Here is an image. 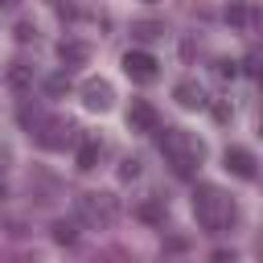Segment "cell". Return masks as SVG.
<instances>
[{"label":"cell","mask_w":263,"mask_h":263,"mask_svg":"<svg viewBox=\"0 0 263 263\" xmlns=\"http://www.w3.org/2000/svg\"><path fill=\"white\" fill-rule=\"evenodd\" d=\"M156 140H160V152H164V160L173 164V173L177 177H197V168H201V160H205V144L193 136V132H185V127H156Z\"/></svg>","instance_id":"cell-1"},{"label":"cell","mask_w":263,"mask_h":263,"mask_svg":"<svg viewBox=\"0 0 263 263\" xmlns=\"http://www.w3.org/2000/svg\"><path fill=\"white\" fill-rule=\"evenodd\" d=\"M193 214L201 222L205 234H226L238 222V205L230 193H222L218 185H197L193 189Z\"/></svg>","instance_id":"cell-2"},{"label":"cell","mask_w":263,"mask_h":263,"mask_svg":"<svg viewBox=\"0 0 263 263\" xmlns=\"http://www.w3.org/2000/svg\"><path fill=\"white\" fill-rule=\"evenodd\" d=\"M74 214H78V222H86V226H115V218H119V197L115 193H78L74 197Z\"/></svg>","instance_id":"cell-3"},{"label":"cell","mask_w":263,"mask_h":263,"mask_svg":"<svg viewBox=\"0 0 263 263\" xmlns=\"http://www.w3.org/2000/svg\"><path fill=\"white\" fill-rule=\"evenodd\" d=\"M33 140H37L41 148L58 152V148H66V144L74 140V123H70V119H58V115H45V123L33 132Z\"/></svg>","instance_id":"cell-4"},{"label":"cell","mask_w":263,"mask_h":263,"mask_svg":"<svg viewBox=\"0 0 263 263\" xmlns=\"http://www.w3.org/2000/svg\"><path fill=\"white\" fill-rule=\"evenodd\" d=\"M123 74H127L132 82H156L160 62H156L148 49H127V53H123Z\"/></svg>","instance_id":"cell-5"},{"label":"cell","mask_w":263,"mask_h":263,"mask_svg":"<svg viewBox=\"0 0 263 263\" xmlns=\"http://www.w3.org/2000/svg\"><path fill=\"white\" fill-rule=\"evenodd\" d=\"M222 164H226V173H234L238 181H255V173H259V160H255V152L251 148H226V156H222Z\"/></svg>","instance_id":"cell-6"},{"label":"cell","mask_w":263,"mask_h":263,"mask_svg":"<svg viewBox=\"0 0 263 263\" xmlns=\"http://www.w3.org/2000/svg\"><path fill=\"white\" fill-rule=\"evenodd\" d=\"M82 103H86L90 111H111V103H115L111 82H107V78H86V82H82Z\"/></svg>","instance_id":"cell-7"},{"label":"cell","mask_w":263,"mask_h":263,"mask_svg":"<svg viewBox=\"0 0 263 263\" xmlns=\"http://www.w3.org/2000/svg\"><path fill=\"white\" fill-rule=\"evenodd\" d=\"M127 123H132V132H156V127H160V115H156V107H152L148 99H132Z\"/></svg>","instance_id":"cell-8"},{"label":"cell","mask_w":263,"mask_h":263,"mask_svg":"<svg viewBox=\"0 0 263 263\" xmlns=\"http://www.w3.org/2000/svg\"><path fill=\"white\" fill-rule=\"evenodd\" d=\"M173 99H177L185 111H197V107H205V103H210V99H205V86H201V82H193V78L177 82V86H173Z\"/></svg>","instance_id":"cell-9"},{"label":"cell","mask_w":263,"mask_h":263,"mask_svg":"<svg viewBox=\"0 0 263 263\" xmlns=\"http://www.w3.org/2000/svg\"><path fill=\"white\" fill-rule=\"evenodd\" d=\"M255 16H259V12H255L251 0H230V4H226V21H230L234 29H251Z\"/></svg>","instance_id":"cell-10"},{"label":"cell","mask_w":263,"mask_h":263,"mask_svg":"<svg viewBox=\"0 0 263 263\" xmlns=\"http://www.w3.org/2000/svg\"><path fill=\"white\" fill-rule=\"evenodd\" d=\"M136 218L148 222V226H164V218H168L164 197H148V201H140V205H136Z\"/></svg>","instance_id":"cell-11"},{"label":"cell","mask_w":263,"mask_h":263,"mask_svg":"<svg viewBox=\"0 0 263 263\" xmlns=\"http://www.w3.org/2000/svg\"><path fill=\"white\" fill-rule=\"evenodd\" d=\"M99 160H103V144H99V140H82L78 152H74V164H78L82 173H90V168H99Z\"/></svg>","instance_id":"cell-12"},{"label":"cell","mask_w":263,"mask_h":263,"mask_svg":"<svg viewBox=\"0 0 263 263\" xmlns=\"http://www.w3.org/2000/svg\"><path fill=\"white\" fill-rule=\"evenodd\" d=\"M16 119H21V127H25L29 136H33V132H37V127L45 123V107H41V103H29V99H25V103H21V111H16Z\"/></svg>","instance_id":"cell-13"},{"label":"cell","mask_w":263,"mask_h":263,"mask_svg":"<svg viewBox=\"0 0 263 263\" xmlns=\"http://www.w3.org/2000/svg\"><path fill=\"white\" fill-rule=\"evenodd\" d=\"M58 58H62L66 66H82V62L90 58V45H86V41H62V45H58Z\"/></svg>","instance_id":"cell-14"},{"label":"cell","mask_w":263,"mask_h":263,"mask_svg":"<svg viewBox=\"0 0 263 263\" xmlns=\"http://www.w3.org/2000/svg\"><path fill=\"white\" fill-rule=\"evenodd\" d=\"M4 78H8V86H12V90H29V86H33V66H25V62H12Z\"/></svg>","instance_id":"cell-15"},{"label":"cell","mask_w":263,"mask_h":263,"mask_svg":"<svg viewBox=\"0 0 263 263\" xmlns=\"http://www.w3.org/2000/svg\"><path fill=\"white\" fill-rule=\"evenodd\" d=\"M132 37L136 41H156V37H164V25L160 21H136L132 25Z\"/></svg>","instance_id":"cell-16"},{"label":"cell","mask_w":263,"mask_h":263,"mask_svg":"<svg viewBox=\"0 0 263 263\" xmlns=\"http://www.w3.org/2000/svg\"><path fill=\"white\" fill-rule=\"evenodd\" d=\"M53 242L74 247V242H78V226H74V222H66V218H62V222H53Z\"/></svg>","instance_id":"cell-17"},{"label":"cell","mask_w":263,"mask_h":263,"mask_svg":"<svg viewBox=\"0 0 263 263\" xmlns=\"http://www.w3.org/2000/svg\"><path fill=\"white\" fill-rule=\"evenodd\" d=\"M45 90H49V95H66V90H70V74H66V70H62V74H49V78H45Z\"/></svg>","instance_id":"cell-18"},{"label":"cell","mask_w":263,"mask_h":263,"mask_svg":"<svg viewBox=\"0 0 263 263\" xmlns=\"http://www.w3.org/2000/svg\"><path fill=\"white\" fill-rule=\"evenodd\" d=\"M214 74H218V78H234V74H238V62H230V58H218V62H214Z\"/></svg>","instance_id":"cell-19"},{"label":"cell","mask_w":263,"mask_h":263,"mask_svg":"<svg viewBox=\"0 0 263 263\" xmlns=\"http://www.w3.org/2000/svg\"><path fill=\"white\" fill-rule=\"evenodd\" d=\"M16 41H21V45L37 41V29H33V21H21V25H16Z\"/></svg>","instance_id":"cell-20"},{"label":"cell","mask_w":263,"mask_h":263,"mask_svg":"<svg viewBox=\"0 0 263 263\" xmlns=\"http://www.w3.org/2000/svg\"><path fill=\"white\" fill-rule=\"evenodd\" d=\"M119 177H123V181H136V177H140V160H136V156H127V160L119 164Z\"/></svg>","instance_id":"cell-21"},{"label":"cell","mask_w":263,"mask_h":263,"mask_svg":"<svg viewBox=\"0 0 263 263\" xmlns=\"http://www.w3.org/2000/svg\"><path fill=\"white\" fill-rule=\"evenodd\" d=\"M242 70H247V74H259V53H255V49L242 58Z\"/></svg>","instance_id":"cell-22"},{"label":"cell","mask_w":263,"mask_h":263,"mask_svg":"<svg viewBox=\"0 0 263 263\" xmlns=\"http://www.w3.org/2000/svg\"><path fill=\"white\" fill-rule=\"evenodd\" d=\"M210 263H238V255H234V251H214Z\"/></svg>","instance_id":"cell-23"},{"label":"cell","mask_w":263,"mask_h":263,"mask_svg":"<svg viewBox=\"0 0 263 263\" xmlns=\"http://www.w3.org/2000/svg\"><path fill=\"white\" fill-rule=\"evenodd\" d=\"M164 247H168V251H185V247H189V238H181V234H173V238H168Z\"/></svg>","instance_id":"cell-24"},{"label":"cell","mask_w":263,"mask_h":263,"mask_svg":"<svg viewBox=\"0 0 263 263\" xmlns=\"http://www.w3.org/2000/svg\"><path fill=\"white\" fill-rule=\"evenodd\" d=\"M4 160H8V148H4V144H0V164H4Z\"/></svg>","instance_id":"cell-25"},{"label":"cell","mask_w":263,"mask_h":263,"mask_svg":"<svg viewBox=\"0 0 263 263\" xmlns=\"http://www.w3.org/2000/svg\"><path fill=\"white\" fill-rule=\"evenodd\" d=\"M12 4H21V0H0V8H12Z\"/></svg>","instance_id":"cell-26"}]
</instances>
